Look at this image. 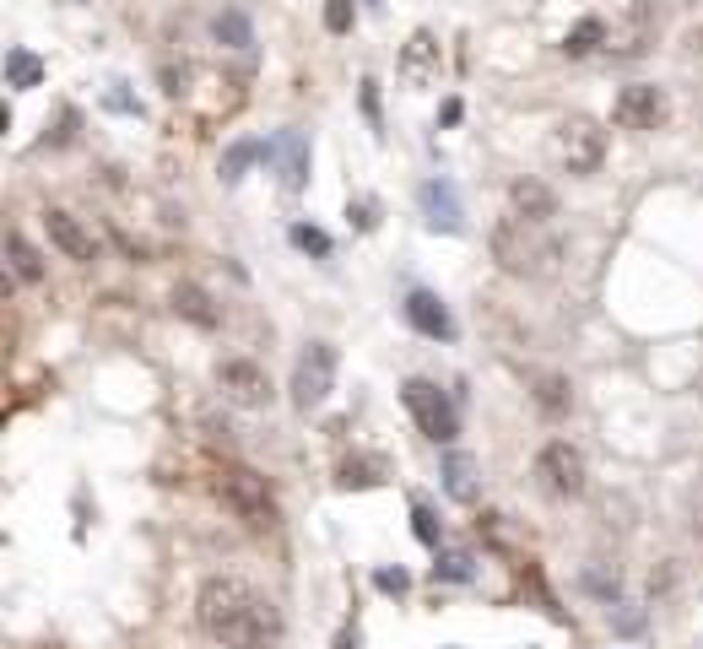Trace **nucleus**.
Instances as JSON below:
<instances>
[{"mask_svg":"<svg viewBox=\"0 0 703 649\" xmlns=\"http://www.w3.org/2000/svg\"><path fill=\"white\" fill-rule=\"evenodd\" d=\"M195 617L222 649H271L282 639V606L238 574H211L195 595Z\"/></svg>","mask_w":703,"mask_h":649,"instance_id":"1","label":"nucleus"},{"mask_svg":"<svg viewBox=\"0 0 703 649\" xmlns=\"http://www.w3.org/2000/svg\"><path fill=\"white\" fill-rule=\"evenodd\" d=\"M487 249H493L498 271L509 276H525V282H536V276H552L557 260H563V244L541 228V222H525V217H498L493 233H487Z\"/></svg>","mask_w":703,"mask_h":649,"instance_id":"2","label":"nucleus"},{"mask_svg":"<svg viewBox=\"0 0 703 649\" xmlns=\"http://www.w3.org/2000/svg\"><path fill=\"white\" fill-rule=\"evenodd\" d=\"M211 487H217L222 509H228L238 525H249V531H271V525H276L271 487H265V476H255L249 466H222Z\"/></svg>","mask_w":703,"mask_h":649,"instance_id":"3","label":"nucleus"},{"mask_svg":"<svg viewBox=\"0 0 703 649\" xmlns=\"http://www.w3.org/2000/svg\"><path fill=\"white\" fill-rule=\"evenodd\" d=\"M552 157L568 168V174H595L606 163V130L585 114H568L552 125Z\"/></svg>","mask_w":703,"mask_h":649,"instance_id":"4","label":"nucleus"},{"mask_svg":"<svg viewBox=\"0 0 703 649\" xmlns=\"http://www.w3.org/2000/svg\"><path fill=\"white\" fill-rule=\"evenodd\" d=\"M401 401H406L411 422L422 428V439L449 444V439L460 433V412H455V401H449V395H444L433 379H406V384H401Z\"/></svg>","mask_w":703,"mask_h":649,"instance_id":"5","label":"nucleus"},{"mask_svg":"<svg viewBox=\"0 0 703 649\" xmlns=\"http://www.w3.org/2000/svg\"><path fill=\"white\" fill-rule=\"evenodd\" d=\"M287 390H293L298 412H320V406L330 401V390H336V347H330V341H309V352L298 357Z\"/></svg>","mask_w":703,"mask_h":649,"instance_id":"6","label":"nucleus"},{"mask_svg":"<svg viewBox=\"0 0 703 649\" xmlns=\"http://www.w3.org/2000/svg\"><path fill=\"white\" fill-rule=\"evenodd\" d=\"M536 476H541V487H547L552 498H579V493H585V482H590L585 455H579V449L568 444V439L541 444V455H536Z\"/></svg>","mask_w":703,"mask_h":649,"instance_id":"7","label":"nucleus"},{"mask_svg":"<svg viewBox=\"0 0 703 649\" xmlns=\"http://www.w3.org/2000/svg\"><path fill=\"white\" fill-rule=\"evenodd\" d=\"M217 390H222V401L244 406V412L271 406V379H265V368L249 363V357H222L217 363Z\"/></svg>","mask_w":703,"mask_h":649,"instance_id":"8","label":"nucleus"},{"mask_svg":"<svg viewBox=\"0 0 703 649\" xmlns=\"http://www.w3.org/2000/svg\"><path fill=\"white\" fill-rule=\"evenodd\" d=\"M44 228H49V244L60 249L65 260H76V266H87V260H98V233L87 228L76 211H65V206H49L44 211Z\"/></svg>","mask_w":703,"mask_h":649,"instance_id":"9","label":"nucleus"},{"mask_svg":"<svg viewBox=\"0 0 703 649\" xmlns=\"http://www.w3.org/2000/svg\"><path fill=\"white\" fill-rule=\"evenodd\" d=\"M612 119H617L622 130H655L660 119H666V92L649 87V82L622 87V92H617V103H612Z\"/></svg>","mask_w":703,"mask_h":649,"instance_id":"10","label":"nucleus"},{"mask_svg":"<svg viewBox=\"0 0 703 649\" xmlns=\"http://www.w3.org/2000/svg\"><path fill=\"white\" fill-rule=\"evenodd\" d=\"M417 201H422V222H428L433 233H460L466 228V211H460V195H455L449 179H428L417 190Z\"/></svg>","mask_w":703,"mask_h":649,"instance_id":"11","label":"nucleus"},{"mask_svg":"<svg viewBox=\"0 0 703 649\" xmlns=\"http://www.w3.org/2000/svg\"><path fill=\"white\" fill-rule=\"evenodd\" d=\"M444 55H439V38L433 33H411L401 49V82L406 87H439Z\"/></svg>","mask_w":703,"mask_h":649,"instance_id":"12","label":"nucleus"},{"mask_svg":"<svg viewBox=\"0 0 703 649\" xmlns=\"http://www.w3.org/2000/svg\"><path fill=\"white\" fill-rule=\"evenodd\" d=\"M406 325L417 330V336H428V341H449V336H455V320H449L444 298L428 293V287L406 293Z\"/></svg>","mask_w":703,"mask_h":649,"instance_id":"13","label":"nucleus"},{"mask_svg":"<svg viewBox=\"0 0 703 649\" xmlns=\"http://www.w3.org/2000/svg\"><path fill=\"white\" fill-rule=\"evenodd\" d=\"M265 157L276 163V174H282L287 190H303V184H309V141H303L298 130H282V136L265 147Z\"/></svg>","mask_w":703,"mask_h":649,"instance_id":"14","label":"nucleus"},{"mask_svg":"<svg viewBox=\"0 0 703 649\" xmlns=\"http://www.w3.org/2000/svg\"><path fill=\"white\" fill-rule=\"evenodd\" d=\"M509 211L514 217H525V222H547L557 217V195H552V184H541V179H514L509 184Z\"/></svg>","mask_w":703,"mask_h":649,"instance_id":"15","label":"nucleus"},{"mask_svg":"<svg viewBox=\"0 0 703 649\" xmlns=\"http://www.w3.org/2000/svg\"><path fill=\"white\" fill-rule=\"evenodd\" d=\"M168 303H174V314H179V320H190L195 330H217L222 325V309L211 303L206 287H195V282H174V287H168Z\"/></svg>","mask_w":703,"mask_h":649,"instance_id":"16","label":"nucleus"},{"mask_svg":"<svg viewBox=\"0 0 703 649\" xmlns=\"http://www.w3.org/2000/svg\"><path fill=\"white\" fill-rule=\"evenodd\" d=\"M439 476H444V493L455 503H476V498H482V476H476V460L466 455V449H449Z\"/></svg>","mask_w":703,"mask_h":649,"instance_id":"17","label":"nucleus"},{"mask_svg":"<svg viewBox=\"0 0 703 649\" xmlns=\"http://www.w3.org/2000/svg\"><path fill=\"white\" fill-rule=\"evenodd\" d=\"M649 38H655V28H649V17H644V6H639L628 22H617V28L606 33V55H617V60H639L644 49H649Z\"/></svg>","mask_w":703,"mask_h":649,"instance_id":"18","label":"nucleus"},{"mask_svg":"<svg viewBox=\"0 0 703 649\" xmlns=\"http://www.w3.org/2000/svg\"><path fill=\"white\" fill-rule=\"evenodd\" d=\"M6 271L17 276V282H28V287H38L49 276V266H44V255L28 244L22 233H6Z\"/></svg>","mask_w":703,"mask_h":649,"instance_id":"19","label":"nucleus"},{"mask_svg":"<svg viewBox=\"0 0 703 649\" xmlns=\"http://www.w3.org/2000/svg\"><path fill=\"white\" fill-rule=\"evenodd\" d=\"M530 395H536V406L547 417H563L568 401H574V384H568L563 374H530Z\"/></svg>","mask_w":703,"mask_h":649,"instance_id":"20","label":"nucleus"},{"mask_svg":"<svg viewBox=\"0 0 703 649\" xmlns=\"http://www.w3.org/2000/svg\"><path fill=\"white\" fill-rule=\"evenodd\" d=\"M6 87H17V92L44 87V60L33 49H6Z\"/></svg>","mask_w":703,"mask_h":649,"instance_id":"21","label":"nucleus"},{"mask_svg":"<svg viewBox=\"0 0 703 649\" xmlns=\"http://www.w3.org/2000/svg\"><path fill=\"white\" fill-rule=\"evenodd\" d=\"M211 38H217L222 49H249V44H255V28H249L244 11H217V22H211Z\"/></svg>","mask_w":703,"mask_h":649,"instance_id":"22","label":"nucleus"},{"mask_svg":"<svg viewBox=\"0 0 703 649\" xmlns=\"http://www.w3.org/2000/svg\"><path fill=\"white\" fill-rule=\"evenodd\" d=\"M341 487H379L384 482V460L374 455H357V460H341V476H336Z\"/></svg>","mask_w":703,"mask_h":649,"instance_id":"23","label":"nucleus"},{"mask_svg":"<svg viewBox=\"0 0 703 649\" xmlns=\"http://www.w3.org/2000/svg\"><path fill=\"white\" fill-rule=\"evenodd\" d=\"M606 33H612V28H606L601 17H585L574 33L563 38V49H568V55H590V49H606Z\"/></svg>","mask_w":703,"mask_h":649,"instance_id":"24","label":"nucleus"},{"mask_svg":"<svg viewBox=\"0 0 703 649\" xmlns=\"http://www.w3.org/2000/svg\"><path fill=\"white\" fill-rule=\"evenodd\" d=\"M255 157H265V147H255V141H238V147H228V157H222V179L238 184V179H244V168L255 163Z\"/></svg>","mask_w":703,"mask_h":649,"instance_id":"25","label":"nucleus"},{"mask_svg":"<svg viewBox=\"0 0 703 649\" xmlns=\"http://www.w3.org/2000/svg\"><path fill=\"white\" fill-rule=\"evenodd\" d=\"M411 520H417V525H411V531H417V541H422V547H439V520H433V509H428V503H417V509H411Z\"/></svg>","mask_w":703,"mask_h":649,"instance_id":"26","label":"nucleus"},{"mask_svg":"<svg viewBox=\"0 0 703 649\" xmlns=\"http://www.w3.org/2000/svg\"><path fill=\"white\" fill-rule=\"evenodd\" d=\"M433 574H439V579H455V585H460V579H471V558H466V552H444V558L433 563Z\"/></svg>","mask_w":703,"mask_h":649,"instance_id":"27","label":"nucleus"},{"mask_svg":"<svg viewBox=\"0 0 703 649\" xmlns=\"http://www.w3.org/2000/svg\"><path fill=\"white\" fill-rule=\"evenodd\" d=\"M293 244L309 249V255H330V238L320 228H309V222H293Z\"/></svg>","mask_w":703,"mask_h":649,"instance_id":"28","label":"nucleus"},{"mask_svg":"<svg viewBox=\"0 0 703 649\" xmlns=\"http://www.w3.org/2000/svg\"><path fill=\"white\" fill-rule=\"evenodd\" d=\"M352 17H357L352 0H325V28H330V33H347Z\"/></svg>","mask_w":703,"mask_h":649,"instance_id":"29","label":"nucleus"},{"mask_svg":"<svg viewBox=\"0 0 703 649\" xmlns=\"http://www.w3.org/2000/svg\"><path fill=\"white\" fill-rule=\"evenodd\" d=\"M374 585H379L384 595H406V590H411V579H406V568H379Z\"/></svg>","mask_w":703,"mask_h":649,"instance_id":"30","label":"nucleus"},{"mask_svg":"<svg viewBox=\"0 0 703 649\" xmlns=\"http://www.w3.org/2000/svg\"><path fill=\"white\" fill-rule=\"evenodd\" d=\"M693 536H703V482H698V493H693Z\"/></svg>","mask_w":703,"mask_h":649,"instance_id":"31","label":"nucleus"},{"mask_svg":"<svg viewBox=\"0 0 703 649\" xmlns=\"http://www.w3.org/2000/svg\"><path fill=\"white\" fill-rule=\"evenodd\" d=\"M693 44H698V49H703V28H698V33H693Z\"/></svg>","mask_w":703,"mask_h":649,"instance_id":"32","label":"nucleus"}]
</instances>
